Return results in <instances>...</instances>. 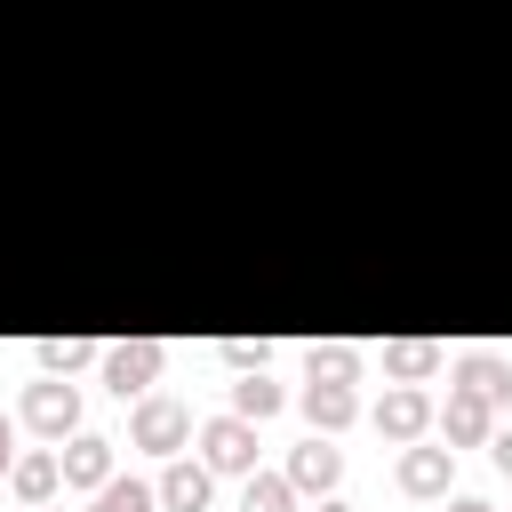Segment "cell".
Wrapping results in <instances>:
<instances>
[{
  "instance_id": "obj_24",
  "label": "cell",
  "mask_w": 512,
  "mask_h": 512,
  "mask_svg": "<svg viewBox=\"0 0 512 512\" xmlns=\"http://www.w3.org/2000/svg\"><path fill=\"white\" fill-rule=\"evenodd\" d=\"M496 408H504V416H512V368H504V384H496Z\"/></svg>"
},
{
  "instance_id": "obj_1",
  "label": "cell",
  "mask_w": 512,
  "mask_h": 512,
  "mask_svg": "<svg viewBox=\"0 0 512 512\" xmlns=\"http://www.w3.org/2000/svg\"><path fill=\"white\" fill-rule=\"evenodd\" d=\"M160 360H168V344L160 336H120V344H104V384L120 392V400H144L152 384H160Z\"/></svg>"
},
{
  "instance_id": "obj_19",
  "label": "cell",
  "mask_w": 512,
  "mask_h": 512,
  "mask_svg": "<svg viewBox=\"0 0 512 512\" xmlns=\"http://www.w3.org/2000/svg\"><path fill=\"white\" fill-rule=\"evenodd\" d=\"M456 384L496 400V384H504V360H496V352H464V360H456Z\"/></svg>"
},
{
  "instance_id": "obj_3",
  "label": "cell",
  "mask_w": 512,
  "mask_h": 512,
  "mask_svg": "<svg viewBox=\"0 0 512 512\" xmlns=\"http://www.w3.org/2000/svg\"><path fill=\"white\" fill-rule=\"evenodd\" d=\"M200 464H208V472H240V480H248V472H256V424H248V416H232V408H224V416H208V424H200Z\"/></svg>"
},
{
  "instance_id": "obj_22",
  "label": "cell",
  "mask_w": 512,
  "mask_h": 512,
  "mask_svg": "<svg viewBox=\"0 0 512 512\" xmlns=\"http://www.w3.org/2000/svg\"><path fill=\"white\" fill-rule=\"evenodd\" d=\"M8 464H16V416H0V480H8Z\"/></svg>"
},
{
  "instance_id": "obj_9",
  "label": "cell",
  "mask_w": 512,
  "mask_h": 512,
  "mask_svg": "<svg viewBox=\"0 0 512 512\" xmlns=\"http://www.w3.org/2000/svg\"><path fill=\"white\" fill-rule=\"evenodd\" d=\"M336 480H344V448H328V432H312V440L288 456V488H296V496H328Z\"/></svg>"
},
{
  "instance_id": "obj_15",
  "label": "cell",
  "mask_w": 512,
  "mask_h": 512,
  "mask_svg": "<svg viewBox=\"0 0 512 512\" xmlns=\"http://www.w3.org/2000/svg\"><path fill=\"white\" fill-rule=\"evenodd\" d=\"M384 368H392L400 384H424V376L440 368V344H432V336H400V344H384Z\"/></svg>"
},
{
  "instance_id": "obj_14",
  "label": "cell",
  "mask_w": 512,
  "mask_h": 512,
  "mask_svg": "<svg viewBox=\"0 0 512 512\" xmlns=\"http://www.w3.org/2000/svg\"><path fill=\"white\" fill-rule=\"evenodd\" d=\"M288 408V392L264 376V368H248L240 384H232V416H248V424H264V416H280Z\"/></svg>"
},
{
  "instance_id": "obj_7",
  "label": "cell",
  "mask_w": 512,
  "mask_h": 512,
  "mask_svg": "<svg viewBox=\"0 0 512 512\" xmlns=\"http://www.w3.org/2000/svg\"><path fill=\"white\" fill-rule=\"evenodd\" d=\"M56 464H64V488H88V496H96V488L112 480V440H104V432H64V440H56Z\"/></svg>"
},
{
  "instance_id": "obj_12",
  "label": "cell",
  "mask_w": 512,
  "mask_h": 512,
  "mask_svg": "<svg viewBox=\"0 0 512 512\" xmlns=\"http://www.w3.org/2000/svg\"><path fill=\"white\" fill-rule=\"evenodd\" d=\"M8 488H16V504H56V488H64L56 448H24V456L8 464Z\"/></svg>"
},
{
  "instance_id": "obj_17",
  "label": "cell",
  "mask_w": 512,
  "mask_h": 512,
  "mask_svg": "<svg viewBox=\"0 0 512 512\" xmlns=\"http://www.w3.org/2000/svg\"><path fill=\"white\" fill-rule=\"evenodd\" d=\"M152 504H160V496H152L144 480H120V472H112V480L96 488V504H88V512H152Z\"/></svg>"
},
{
  "instance_id": "obj_13",
  "label": "cell",
  "mask_w": 512,
  "mask_h": 512,
  "mask_svg": "<svg viewBox=\"0 0 512 512\" xmlns=\"http://www.w3.org/2000/svg\"><path fill=\"white\" fill-rule=\"evenodd\" d=\"M32 360H40V376H80V368L104 360V344H96V336H40Z\"/></svg>"
},
{
  "instance_id": "obj_25",
  "label": "cell",
  "mask_w": 512,
  "mask_h": 512,
  "mask_svg": "<svg viewBox=\"0 0 512 512\" xmlns=\"http://www.w3.org/2000/svg\"><path fill=\"white\" fill-rule=\"evenodd\" d=\"M312 512H352V504H344V496H336V488H328V496H320V504H312Z\"/></svg>"
},
{
  "instance_id": "obj_18",
  "label": "cell",
  "mask_w": 512,
  "mask_h": 512,
  "mask_svg": "<svg viewBox=\"0 0 512 512\" xmlns=\"http://www.w3.org/2000/svg\"><path fill=\"white\" fill-rule=\"evenodd\" d=\"M304 376H360V344H312V360H304Z\"/></svg>"
},
{
  "instance_id": "obj_8",
  "label": "cell",
  "mask_w": 512,
  "mask_h": 512,
  "mask_svg": "<svg viewBox=\"0 0 512 512\" xmlns=\"http://www.w3.org/2000/svg\"><path fill=\"white\" fill-rule=\"evenodd\" d=\"M392 480H400V496H448V480H456V448H424V440H408Z\"/></svg>"
},
{
  "instance_id": "obj_21",
  "label": "cell",
  "mask_w": 512,
  "mask_h": 512,
  "mask_svg": "<svg viewBox=\"0 0 512 512\" xmlns=\"http://www.w3.org/2000/svg\"><path fill=\"white\" fill-rule=\"evenodd\" d=\"M488 456H496V472L512 480V424H496V432H488Z\"/></svg>"
},
{
  "instance_id": "obj_2",
  "label": "cell",
  "mask_w": 512,
  "mask_h": 512,
  "mask_svg": "<svg viewBox=\"0 0 512 512\" xmlns=\"http://www.w3.org/2000/svg\"><path fill=\"white\" fill-rule=\"evenodd\" d=\"M128 440L152 448V456H184V440H192V408L168 400V392H144V400L128 408Z\"/></svg>"
},
{
  "instance_id": "obj_4",
  "label": "cell",
  "mask_w": 512,
  "mask_h": 512,
  "mask_svg": "<svg viewBox=\"0 0 512 512\" xmlns=\"http://www.w3.org/2000/svg\"><path fill=\"white\" fill-rule=\"evenodd\" d=\"M24 424H32L40 440L80 432V384H72V376H40V384L24 392Z\"/></svg>"
},
{
  "instance_id": "obj_16",
  "label": "cell",
  "mask_w": 512,
  "mask_h": 512,
  "mask_svg": "<svg viewBox=\"0 0 512 512\" xmlns=\"http://www.w3.org/2000/svg\"><path fill=\"white\" fill-rule=\"evenodd\" d=\"M240 512H296V488H288V472H248V488H240Z\"/></svg>"
},
{
  "instance_id": "obj_26",
  "label": "cell",
  "mask_w": 512,
  "mask_h": 512,
  "mask_svg": "<svg viewBox=\"0 0 512 512\" xmlns=\"http://www.w3.org/2000/svg\"><path fill=\"white\" fill-rule=\"evenodd\" d=\"M32 512H64V504H32Z\"/></svg>"
},
{
  "instance_id": "obj_10",
  "label": "cell",
  "mask_w": 512,
  "mask_h": 512,
  "mask_svg": "<svg viewBox=\"0 0 512 512\" xmlns=\"http://www.w3.org/2000/svg\"><path fill=\"white\" fill-rule=\"evenodd\" d=\"M168 512H208V496H216V472L200 464V456H168V472H160V488H152Z\"/></svg>"
},
{
  "instance_id": "obj_6",
  "label": "cell",
  "mask_w": 512,
  "mask_h": 512,
  "mask_svg": "<svg viewBox=\"0 0 512 512\" xmlns=\"http://www.w3.org/2000/svg\"><path fill=\"white\" fill-rule=\"evenodd\" d=\"M376 432L400 440V448L424 440V432H432V392H424V384H392V392L376 400Z\"/></svg>"
},
{
  "instance_id": "obj_20",
  "label": "cell",
  "mask_w": 512,
  "mask_h": 512,
  "mask_svg": "<svg viewBox=\"0 0 512 512\" xmlns=\"http://www.w3.org/2000/svg\"><path fill=\"white\" fill-rule=\"evenodd\" d=\"M216 352H224V368H232V376H248V368H264V360H272V344H264V336H224Z\"/></svg>"
},
{
  "instance_id": "obj_23",
  "label": "cell",
  "mask_w": 512,
  "mask_h": 512,
  "mask_svg": "<svg viewBox=\"0 0 512 512\" xmlns=\"http://www.w3.org/2000/svg\"><path fill=\"white\" fill-rule=\"evenodd\" d=\"M448 512H496V504H480V496H448Z\"/></svg>"
},
{
  "instance_id": "obj_5",
  "label": "cell",
  "mask_w": 512,
  "mask_h": 512,
  "mask_svg": "<svg viewBox=\"0 0 512 512\" xmlns=\"http://www.w3.org/2000/svg\"><path fill=\"white\" fill-rule=\"evenodd\" d=\"M432 424L448 432V448H488V432H496V400L488 392H448V408H432Z\"/></svg>"
},
{
  "instance_id": "obj_11",
  "label": "cell",
  "mask_w": 512,
  "mask_h": 512,
  "mask_svg": "<svg viewBox=\"0 0 512 512\" xmlns=\"http://www.w3.org/2000/svg\"><path fill=\"white\" fill-rule=\"evenodd\" d=\"M304 416H312V432H344L360 416V392L344 376H304Z\"/></svg>"
}]
</instances>
